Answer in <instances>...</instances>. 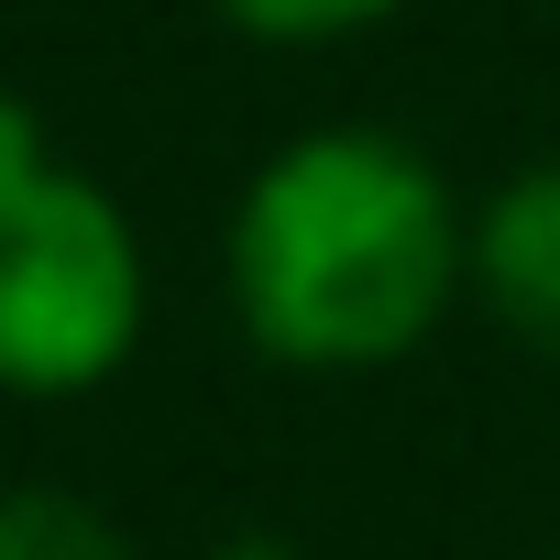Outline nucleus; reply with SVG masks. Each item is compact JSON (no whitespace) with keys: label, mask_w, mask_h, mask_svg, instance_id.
I'll list each match as a JSON object with an SVG mask.
<instances>
[{"label":"nucleus","mask_w":560,"mask_h":560,"mask_svg":"<svg viewBox=\"0 0 560 560\" xmlns=\"http://www.w3.org/2000/svg\"><path fill=\"white\" fill-rule=\"evenodd\" d=\"M143 330V253L132 220L67 176L34 121L0 100V385L78 396Z\"/></svg>","instance_id":"f03ea898"},{"label":"nucleus","mask_w":560,"mask_h":560,"mask_svg":"<svg viewBox=\"0 0 560 560\" xmlns=\"http://www.w3.org/2000/svg\"><path fill=\"white\" fill-rule=\"evenodd\" d=\"M0 560H132V549L89 494L23 483V494H0Z\"/></svg>","instance_id":"20e7f679"},{"label":"nucleus","mask_w":560,"mask_h":560,"mask_svg":"<svg viewBox=\"0 0 560 560\" xmlns=\"http://www.w3.org/2000/svg\"><path fill=\"white\" fill-rule=\"evenodd\" d=\"M220 560H287V538H231Z\"/></svg>","instance_id":"423d86ee"},{"label":"nucleus","mask_w":560,"mask_h":560,"mask_svg":"<svg viewBox=\"0 0 560 560\" xmlns=\"http://www.w3.org/2000/svg\"><path fill=\"white\" fill-rule=\"evenodd\" d=\"M220 12L242 34H275V45H308V34H352L374 12H396V0H220Z\"/></svg>","instance_id":"39448f33"},{"label":"nucleus","mask_w":560,"mask_h":560,"mask_svg":"<svg viewBox=\"0 0 560 560\" xmlns=\"http://www.w3.org/2000/svg\"><path fill=\"white\" fill-rule=\"evenodd\" d=\"M462 209L429 154L396 132H308L287 143L231 220V298L275 363H396L462 287Z\"/></svg>","instance_id":"f257e3e1"},{"label":"nucleus","mask_w":560,"mask_h":560,"mask_svg":"<svg viewBox=\"0 0 560 560\" xmlns=\"http://www.w3.org/2000/svg\"><path fill=\"white\" fill-rule=\"evenodd\" d=\"M472 275H483V298H494V319H505L516 341L560 352V165H527V176L483 209Z\"/></svg>","instance_id":"7ed1b4c3"}]
</instances>
